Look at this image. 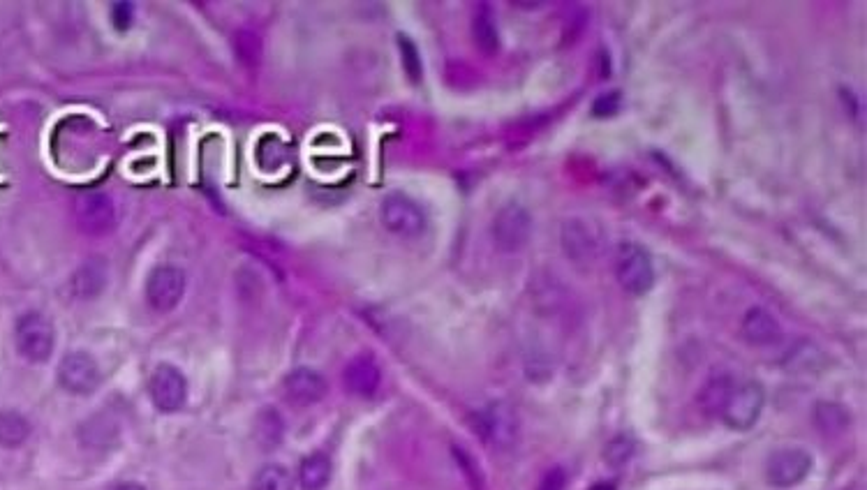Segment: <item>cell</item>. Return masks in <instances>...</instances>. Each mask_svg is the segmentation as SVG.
Wrapping results in <instances>:
<instances>
[{
  "label": "cell",
  "mask_w": 867,
  "mask_h": 490,
  "mask_svg": "<svg viewBox=\"0 0 867 490\" xmlns=\"http://www.w3.org/2000/svg\"><path fill=\"white\" fill-rule=\"evenodd\" d=\"M817 423L824 433H840L849 426V412L837 403H819L817 405Z\"/></svg>",
  "instance_id": "23"
},
{
  "label": "cell",
  "mask_w": 867,
  "mask_h": 490,
  "mask_svg": "<svg viewBox=\"0 0 867 490\" xmlns=\"http://www.w3.org/2000/svg\"><path fill=\"white\" fill-rule=\"evenodd\" d=\"M107 285V266L100 259H88L72 276V292L79 299H93Z\"/></svg>",
  "instance_id": "17"
},
{
  "label": "cell",
  "mask_w": 867,
  "mask_h": 490,
  "mask_svg": "<svg viewBox=\"0 0 867 490\" xmlns=\"http://www.w3.org/2000/svg\"><path fill=\"white\" fill-rule=\"evenodd\" d=\"M74 218H77L79 227L84 229L86 234H109L111 229L116 227L118 220V211L114 199H111L107 192L100 190H91V192H81V195L74 199Z\"/></svg>",
  "instance_id": "7"
},
{
  "label": "cell",
  "mask_w": 867,
  "mask_h": 490,
  "mask_svg": "<svg viewBox=\"0 0 867 490\" xmlns=\"http://www.w3.org/2000/svg\"><path fill=\"white\" fill-rule=\"evenodd\" d=\"M613 273L620 287L632 296L648 294L655 285V266H652L648 250L639 243L625 241L615 248Z\"/></svg>",
  "instance_id": "1"
},
{
  "label": "cell",
  "mask_w": 867,
  "mask_h": 490,
  "mask_svg": "<svg viewBox=\"0 0 867 490\" xmlns=\"http://www.w3.org/2000/svg\"><path fill=\"white\" fill-rule=\"evenodd\" d=\"M333 463L326 454H310L308 458L301 460L299 467V481L303 490H322L331 481Z\"/></svg>",
  "instance_id": "18"
},
{
  "label": "cell",
  "mask_w": 867,
  "mask_h": 490,
  "mask_svg": "<svg viewBox=\"0 0 867 490\" xmlns=\"http://www.w3.org/2000/svg\"><path fill=\"white\" fill-rule=\"evenodd\" d=\"M814 460L810 451L800 447L777 449L766 460V481L773 488L787 490L798 486L810 474Z\"/></svg>",
  "instance_id": "5"
},
{
  "label": "cell",
  "mask_w": 867,
  "mask_h": 490,
  "mask_svg": "<svg viewBox=\"0 0 867 490\" xmlns=\"http://www.w3.org/2000/svg\"><path fill=\"white\" fill-rule=\"evenodd\" d=\"M731 384H733V380L729 375L710 377L708 384L703 386V391H701L703 410L710 412V414H720V407L724 403L726 393H729V389H731Z\"/></svg>",
  "instance_id": "22"
},
{
  "label": "cell",
  "mask_w": 867,
  "mask_h": 490,
  "mask_svg": "<svg viewBox=\"0 0 867 490\" xmlns=\"http://www.w3.org/2000/svg\"><path fill=\"white\" fill-rule=\"evenodd\" d=\"M283 391L292 405L308 407L320 403L329 391V384L313 368H294L283 380Z\"/></svg>",
  "instance_id": "12"
},
{
  "label": "cell",
  "mask_w": 867,
  "mask_h": 490,
  "mask_svg": "<svg viewBox=\"0 0 867 490\" xmlns=\"http://www.w3.org/2000/svg\"><path fill=\"white\" fill-rule=\"evenodd\" d=\"M491 232L498 250L507 252V255L521 252L532 236V218L528 209L518 202L505 204L498 213H495Z\"/></svg>",
  "instance_id": "4"
},
{
  "label": "cell",
  "mask_w": 867,
  "mask_h": 490,
  "mask_svg": "<svg viewBox=\"0 0 867 490\" xmlns=\"http://www.w3.org/2000/svg\"><path fill=\"white\" fill-rule=\"evenodd\" d=\"M474 430L484 442L498 449H507L514 444L518 435L516 414L505 403H493L484 407L479 414H474Z\"/></svg>",
  "instance_id": "10"
},
{
  "label": "cell",
  "mask_w": 867,
  "mask_h": 490,
  "mask_svg": "<svg viewBox=\"0 0 867 490\" xmlns=\"http://www.w3.org/2000/svg\"><path fill=\"white\" fill-rule=\"evenodd\" d=\"M562 245L572 262L590 264L599 255V234L590 227V222L572 218L562 227Z\"/></svg>",
  "instance_id": "13"
},
{
  "label": "cell",
  "mask_w": 867,
  "mask_h": 490,
  "mask_svg": "<svg viewBox=\"0 0 867 490\" xmlns=\"http://www.w3.org/2000/svg\"><path fill=\"white\" fill-rule=\"evenodd\" d=\"M622 95L618 91H606L597 95V100L592 102V116L595 118H611L620 111Z\"/></svg>",
  "instance_id": "25"
},
{
  "label": "cell",
  "mask_w": 867,
  "mask_h": 490,
  "mask_svg": "<svg viewBox=\"0 0 867 490\" xmlns=\"http://www.w3.org/2000/svg\"><path fill=\"white\" fill-rule=\"evenodd\" d=\"M283 435H285V423L278 410L266 407V410L259 412V417L255 421V440L259 447L262 449L278 447V444L283 442Z\"/></svg>",
  "instance_id": "20"
},
{
  "label": "cell",
  "mask_w": 867,
  "mask_h": 490,
  "mask_svg": "<svg viewBox=\"0 0 867 490\" xmlns=\"http://www.w3.org/2000/svg\"><path fill=\"white\" fill-rule=\"evenodd\" d=\"M343 382H345V389L354 393V396L370 398L377 389H380V382H382L380 366H377L373 356L368 354L354 356V359L345 366Z\"/></svg>",
  "instance_id": "14"
},
{
  "label": "cell",
  "mask_w": 867,
  "mask_h": 490,
  "mask_svg": "<svg viewBox=\"0 0 867 490\" xmlns=\"http://www.w3.org/2000/svg\"><path fill=\"white\" fill-rule=\"evenodd\" d=\"M567 488V474L562 467H553V470H548L542 481H539L537 490H565Z\"/></svg>",
  "instance_id": "28"
},
{
  "label": "cell",
  "mask_w": 867,
  "mask_h": 490,
  "mask_svg": "<svg viewBox=\"0 0 867 490\" xmlns=\"http://www.w3.org/2000/svg\"><path fill=\"white\" fill-rule=\"evenodd\" d=\"M148 391H151L153 405L158 407L160 412L172 414L179 412L185 405V398H188V380H185V375L179 368L172 366V363H162V366L153 370Z\"/></svg>",
  "instance_id": "11"
},
{
  "label": "cell",
  "mask_w": 867,
  "mask_h": 490,
  "mask_svg": "<svg viewBox=\"0 0 867 490\" xmlns=\"http://www.w3.org/2000/svg\"><path fill=\"white\" fill-rule=\"evenodd\" d=\"M58 384L74 396H88L100 386V366L88 352H70L58 363Z\"/></svg>",
  "instance_id": "9"
},
{
  "label": "cell",
  "mask_w": 867,
  "mask_h": 490,
  "mask_svg": "<svg viewBox=\"0 0 867 490\" xmlns=\"http://www.w3.org/2000/svg\"><path fill=\"white\" fill-rule=\"evenodd\" d=\"M763 403H766V393L759 382H733L720 407V417L731 430L743 433L757 426Z\"/></svg>",
  "instance_id": "2"
},
{
  "label": "cell",
  "mask_w": 867,
  "mask_h": 490,
  "mask_svg": "<svg viewBox=\"0 0 867 490\" xmlns=\"http://www.w3.org/2000/svg\"><path fill=\"white\" fill-rule=\"evenodd\" d=\"M31 437V421L21 412H0V447L17 449Z\"/></svg>",
  "instance_id": "19"
},
{
  "label": "cell",
  "mask_w": 867,
  "mask_h": 490,
  "mask_svg": "<svg viewBox=\"0 0 867 490\" xmlns=\"http://www.w3.org/2000/svg\"><path fill=\"white\" fill-rule=\"evenodd\" d=\"M132 21H135V5L132 3L111 5V24L116 26V31H128Z\"/></svg>",
  "instance_id": "27"
},
{
  "label": "cell",
  "mask_w": 867,
  "mask_h": 490,
  "mask_svg": "<svg viewBox=\"0 0 867 490\" xmlns=\"http://www.w3.org/2000/svg\"><path fill=\"white\" fill-rule=\"evenodd\" d=\"M634 444L632 440H627V437H618V440H613L609 447H606V460H609L611 465H625L629 458H632Z\"/></svg>",
  "instance_id": "26"
},
{
  "label": "cell",
  "mask_w": 867,
  "mask_h": 490,
  "mask_svg": "<svg viewBox=\"0 0 867 490\" xmlns=\"http://www.w3.org/2000/svg\"><path fill=\"white\" fill-rule=\"evenodd\" d=\"M398 49H400V61H403L405 74L414 81V84H417V81H421V56L417 44H414L407 35H398Z\"/></svg>",
  "instance_id": "24"
},
{
  "label": "cell",
  "mask_w": 867,
  "mask_h": 490,
  "mask_svg": "<svg viewBox=\"0 0 867 490\" xmlns=\"http://www.w3.org/2000/svg\"><path fill=\"white\" fill-rule=\"evenodd\" d=\"M380 220L396 236H419L426 229L424 209L403 192H391L382 199Z\"/></svg>",
  "instance_id": "6"
},
{
  "label": "cell",
  "mask_w": 867,
  "mask_h": 490,
  "mask_svg": "<svg viewBox=\"0 0 867 490\" xmlns=\"http://www.w3.org/2000/svg\"><path fill=\"white\" fill-rule=\"evenodd\" d=\"M590 490H615V486H613V484H606V481H604V484H597V486H592Z\"/></svg>",
  "instance_id": "30"
},
{
  "label": "cell",
  "mask_w": 867,
  "mask_h": 490,
  "mask_svg": "<svg viewBox=\"0 0 867 490\" xmlns=\"http://www.w3.org/2000/svg\"><path fill=\"white\" fill-rule=\"evenodd\" d=\"M114 490H146L142 484H135V481H125V484H118Z\"/></svg>",
  "instance_id": "29"
},
{
  "label": "cell",
  "mask_w": 867,
  "mask_h": 490,
  "mask_svg": "<svg viewBox=\"0 0 867 490\" xmlns=\"http://www.w3.org/2000/svg\"><path fill=\"white\" fill-rule=\"evenodd\" d=\"M472 37L474 44H477V49L481 54L493 56L498 54L500 49V33H498V21H495V14L491 10V5H479L477 12H474L472 19Z\"/></svg>",
  "instance_id": "16"
},
{
  "label": "cell",
  "mask_w": 867,
  "mask_h": 490,
  "mask_svg": "<svg viewBox=\"0 0 867 490\" xmlns=\"http://www.w3.org/2000/svg\"><path fill=\"white\" fill-rule=\"evenodd\" d=\"M740 333H743V338L750 345L768 347V345H775L777 340H780L782 329H780V322H777V319L770 315L766 308L752 306L743 315V322H740Z\"/></svg>",
  "instance_id": "15"
},
{
  "label": "cell",
  "mask_w": 867,
  "mask_h": 490,
  "mask_svg": "<svg viewBox=\"0 0 867 490\" xmlns=\"http://www.w3.org/2000/svg\"><path fill=\"white\" fill-rule=\"evenodd\" d=\"M14 343H17V350L26 361H49L56 345L54 324L42 313H35V310L24 313L17 319V326H14Z\"/></svg>",
  "instance_id": "3"
},
{
  "label": "cell",
  "mask_w": 867,
  "mask_h": 490,
  "mask_svg": "<svg viewBox=\"0 0 867 490\" xmlns=\"http://www.w3.org/2000/svg\"><path fill=\"white\" fill-rule=\"evenodd\" d=\"M253 490H294L292 474L278 463L259 467L253 479Z\"/></svg>",
  "instance_id": "21"
},
{
  "label": "cell",
  "mask_w": 867,
  "mask_h": 490,
  "mask_svg": "<svg viewBox=\"0 0 867 490\" xmlns=\"http://www.w3.org/2000/svg\"><path fill=\"white\" fill-rule=\"evenodd\" d=\"M185 294V273L174 264H162L148 273L146 301L158 313H169L179 306Z\"/></svg>",
  "instance_id": "8"
}]
</instances>
